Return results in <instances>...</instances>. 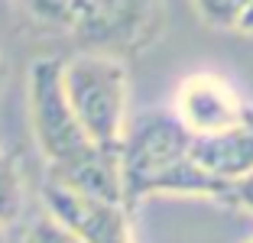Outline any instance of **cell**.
<instances>
[{"instance_id": "obj_15", "label": "cell", "mask_w": 253, "mask_h": 243, "mask_svg": "<svg viewBox=\"0 0 253 243\" xmlns=\"http://www.w3.org/2000/svg\"><path fill=\"white\" fill-rule=\"evenodd\" d=\"M0 243H10V230L3 227V224H0Z\"/></svg>"}, {"instance_id": "obj_9", "label": "cell", "mask_w": 253, "mask_h": 243, "mask_svg": "<svg viewBox=\"0 0 253 243\" xmlns=\"http://www.w3.org/2000/svg\"><path fill=\"white\" fill-rule=\"evenodd\" d=\"M20 13L36 26H49V30H72L75 7L78 0H16Z\"/></svg>"}, {"instance_id": "obj_12", "label": "cell", "mask_w": 253, "mask_h": 243, "mask_svg": "<svg viewBox=\"0 0 253 243\" xmlns=\"http://www.w3.org/2000/svg\"><path fill=\"white\" fill-rule=\"evenodd\" d=\"M221 201L231 204V207H237V211H247L253 217V172H247L244 178H237V182L227 185Z\"/></svg>"}, {"instance_id": "obj_6", "label": "cell", "mask_w": 253, "mask_h": 243, "mask_svg": "<svg viewBox=\"0 0 253 243\" xmlns=\"http://www.w3.org/2000/svg\"><path fill=\"white\" fill-rule=\"evenodd\" d=\"M42 207L62 221L82 243H133L130 234V211L117 201H101L68 188V185L45 178Z\"/></svg>"}, {"instance_id": "obj_16", "label": "cell", "mask_w": 253, "mask_h": 243, "mask_svg": "<svg viewBox=\"0 0 253 243\" xmlns=\"http://www.w3.org/2000/svg\"><path fill=\"white\" fill-rule=\"evenodd\" d=\"M244 243H253V237H250V240H244Z\"/></svg>"}, {"instance_id": "obj_1", "label": "cell", "mask_w": 253, "mask_h": 243, "mask_svg": "<svg viewBox=\"0 0 253 243\" xmlns=\"http://www.w3.org/2000/svg\"><path fill=\"white\" fill-rule=\"evenodd\" d=\"M192 133L172 114V107L143 111L126 120L120 140V178H124L126 211L149 195H195V198H224L227 185L192 162Z\"/></svg>"}, {"instance_id": "obj_7", "label": "cell", "mask_w": 253, "mask_h": 243, "mask_svg": "<svg viewBox=\"0 0 253 243\" xmlns=\"http://www.w3.org/2000/svg\"><path fill=\"white\" fill-rule=\"evenodd\" d=\"M192 162L221 185L244 178L247 172H253V123L214 136H195Z\"/></svg>"}, {"instance_id": "obj_3", "label": "cell", "mask_w": 253, "mask_h": 243, "mask_svg": "<svg viewBox=\"0 0 253 243\" xmlns=\"http://www.w3.org/2000/svg\"><path fill=\"white\" fill-rule=\"evenodd\" d=\"M26 107H30V126L49 165V175H62L82 165L101 149L84 136L82 123L72 114V104L62 88V59H36L30 65Z\"/></svg>"}, {"instance_id": "obj_2", "label": "cell", "mask_w": 253, "mask_h": 243, "mask_svg": "<svg viewBox=\"0 0 253 243\" xmlns=\"http://www.w3.org/2000/svg\"><path fill=\"white\" fill-rule=\"evenodd\" d=\"M62 88L72 104L75 120L94 146L117 153L126 130V101H130V75L120 59L78 52L62 62Z\"/></svg>"}, {"instance_id": "obj_5", "label": "cell", "mask_w": 253, "mask_h": 243, "mask_svg": "<svg viewBox=\"0 0 253 243\" xmlns=\"http://www.w3.org/2000/svg\"><path fill=\"white\" fill-rule=\"evenodd\" d=\"M172 114L192 136H214L253 123V104H247L244 94L234 88V81L217 72L188 75L175 91Z\"/></svg>"}, {"instance_id": "obj_14", "label": "cell", "mask_w": 253, "mask_h": 243, "mask_svg": "<svg viewBox=\"0 0 253 243\" xmlns=\"http://www.w3.org/2000/svg\"><path fill=\"white\" fill-rule=\"evenodd\" d=\"M3 81H7V62H3V55H0V88H3Z\"/></svg>"}, {"instance_id": "obj_4", "label": "cell", "mask_w": 253, "mask_h": 243, "mask_svg": "<svg viewBox=\"0 0 253 243\" xmlns=\"http://www.w3.org/2000/svg\"><path fill=\"white\" fill-rule=\"evenodd\" d=\"M72 33L82 52L111 59L136 55L163 33L159 0H78Z\"/></svg>"}, {"instance_id": "obj_13", "label": "cell", "mask_w": 253, "mask_h": 243, "mask_svg": "<svg viewBox=\"0 0 253 243\" xmlns=\"http://www.w3.org/2000/svg\"><path fill=\"white\" fill-rule=\"evenodd\" d=\"M234 30L244 33V36H253V0H247L244 10L237 13V23H234Z\"/></svg>"}, {"instance_id": "obj_8", "label": "cell", "mask_w": 253, "mask_h": 243, "mask_svg": "<svg viewBox=\"0 0 253 243\" xmlns=\"http://www.w3.org/2000/svg\"><path fill=\"white\" fill-rule=\"evenodd\" d=\"M26 207V185H23L20 165L13 156L0 153V224L3 227H16Z\"/></svg>"}, {"instance_id": "obj_11", "label": "cell", "mask_w": 253, "mask_h": 243, "mask_svg": "<svg viewBox=\"0 0 253 243\" xmlns=\"http://www.w3.org/2000/svg\"><path fill=\"white\" fill-rule=\"evenodd\" d=\"M247 0H195V7L211 26H221V30H234L237 13L244 10Z\"/></svg>"}, {"instance_id": "obj_10", "label": "cell", "mask_w": 253, "mask_h": 243, "mask_svg": "<svg viewBox=\"0 0 253 243\" xmlns=\"http://www.w3.org/2000/svg\"><path fill=\"white\" fill-rule=\"evenodd\" d=\"M10 243H82V240H78L65 224L55 221L52 214L42 207V214L30 217V221L23 224L20 237H16V240L10 237Z\"/></svg>"}]
</instances>
